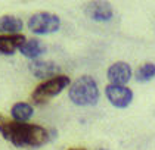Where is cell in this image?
Returning a JSON list of instances; mask_svg holds the SVG:
<instances>
[{"instance_id":"14","label":"cell","mask_w":155,"mask_h":150,"mask_svg":"<svg viewBox=\"0 0 155 150\" xmlns=\"http://www.w3.org/2000/svg\"><path fill=\"white\" fill-rule=\"evenodd\" d=\"M68 150H86V149H83V147H71V149H68Z\"/></svg>"},{"instance_id":"10","label":"cell","mask_w":155,"mask_h":150,"mask_svg":"<svg viewBox=\"0 0 155 150\" xmlns=\"http://www.w3.org/2000/svg\"><path fill=\"white\" fill-rule=\"evenodd\" d=\"M19 53L30 60H37L46 53V44L38 38H27L19 49Z\"/></svg>"},{"instance_id":"8","label":"cell","mask_w":155,"mask_h":150,"mask_svg":"<svg viewBox=\"0 0 155 150\" xmlns=\"http://www.w3.org/2000/svg\"><path fill=\"white\" fill-rule=\"evenodd\" d=\"M84 13L92 21L108 22V21H111V18L114 15V9H112L111 3H108V2H90L86 5Z\"/></svg>"},{"instance_id":"5","label":"cell","mask_w":155,"mask_h":150,"mask_svg":"<svg viewBox=\"0 0 155 150\" xmlns=\"http://www.w3.org/2000/svg\"><path fill=\"white\" fill-rule=\"evenodd\" d=\"M105 96H107L108 102L117 109H126L133 102V91L127 85L108 84L105 87Z\"/></svg>"},{"instance_id":"3","label":"cell","mask_w":155,"mask_h":150,"mask_svg":"<svg viewBox=\"0 0 155 150\" xmlns=\"http://www.w3.org/2000/svg\"><path fill=\"white\" fill-rule=\"evenodd\" d=\"M70 85H71L70 77L65 75V74H59V75H56L50 80L40 82L31 93V100H33L34 104H45L48 103L50 99H53L58 94H61Z\"/></svg>"},{"instance_id":"7","label":"cell","mask_w":155,"mask_h":150,"mask_svg":"<svg viewBox=\"0 0 155 150\" xmlns=\"http://www.w3.org/2000/svg\"><path fill=\"white\" fill-rule=\"evenodd\" d=\"M133 77V69L127 62H114L107 71V78L109 84L114 85H126Z\"/></svg>"},{"instance_id":"6","label":"cell","mask_w":155,"mask_h":150,"mask_svg":"<svg viewBox=\"0 0 155 150\" xmlns=\"http://www.w3.org/2000/svg\"><path fill=\"white\" fill-rule=\"evenodd\" d=\"M28 71L30 74L37 78V80H50L56 75H59V66L55 62L50 60H45V59H37V60H31L28 65Z\"/></svg>"},{"instance_id":"13","label":"cell","mask_w":155,"mask_h":150,"mask_svg":"<svg viewBox=\"0 0 155 150\" xmlns=\"http://www.w3.org/2000/svg\"><path fill=\"white\" fill-rule=\"evenodd\" d=\"M155 78V63L145 62L134 71V80L137 82H148Z\"/></svg>"},{"instance_id":"15","label":"cell","mask_w":155,"mask_h":150,"mask_svg":"<svg viewBox=\"0 0 155 150\" xmlns=\"http://www.w3.org/2000/svg\"><path fill=\"white\" fill-rule=\"evenodd\" d=\"M97 150H107V149H97Z\"/></svg>"},{"instance_id":"2","label":"cell","mask_w":155,"mask_h":150,"mask_svg":"<svg viewBox=\"0 0 155 150\" xmlns=\"http://www.w3.org/2000/svg\"><path fill=\"white\" fill-rule=\"evenodd\" d=\"M68 97L77 106H95L101 97L96 80L90 75L78 77L68 87Z\"/></svg>"},{"instance_id":"12","label":"cell","mask_w":155,"mask_h":150,"mask_svg":"<svg viewBox=\"0 0 155 150\" xmlns=\"http://www.w3.org/2000/svg\"><path fill=\"white\" fill-rule=\"evenodd\" d=\"M34 115V107L33 104L27 102H16L11 107V116L16 122H28Z\"/></svg>"},{"instance_id":"1","label":"cell","mask_w":155,"mask_h":150,"mask_svg":"<svg viewBox=\"0 0 155 150\" xmlns=\"http://www.w3.org/2000/svg\"><path fill=\"white\" fill-rule=\"evenodd\" d=\"M0 136L15 147L19 149H37L56 137L55 129H48L36 124L28 122H16L0 113Z\"/></svg>"},{"instance_id":"11","label":"cell","mask_w":155,"mask_h":150,"mask_svg":"<svg viewBox=\"0 0 155 150\" xmlns=\"http://www.w3.org/2000/svg\"><path fill=\"white\" fill-rule=\"evenodd\" d=\"M24 28V21L15 15L0 16V31L3 34H21Z\"/></svg>"},{"instance_id":"4","label":"cell","mask_w":155,"mask_h":150,"mask_svg":"<svg viewBox=\"0 0 155 150\" xmlns=\"http://www.w3.org/2000/svg\"><path fill=\"white\" fill-rule=\"evenodd\" d=\"M27 27L36 35L55 34L61 28V18L52 12H36L30 16Z\"/></svg>"},{"instance_id":"9","label":"cell","mask_w":155,"mask_h":150,"mask_svg":"<svg viewBox=\"0 0 155 150\" xmlns=\"http://www.w3.org/2000/svg\"><path fill=\"white\" fill-rule=\"evenodd\" d=\"M27 37L22 34H3L0 35V55L12 56L25 43Z\"/></svg>"}]
</instances>
